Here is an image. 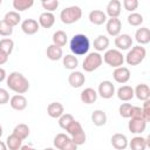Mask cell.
<instances>
[{
	"label": "cell",
	"mask_w": 150,
	"mask_h": 150,
	"mask_svg": "<svg viewBox=\"0 0 150 150\" xmlns=\"http://www.w3.org/2000/svg\"><path fill=\"white\" fill-rule=\"evenodd\" d=\"M6 82H7V87L12 91H14L19 95H22V94L27 93L28 89H29L28 80L25 77V75H22L19 71H13L9 75H7Z\"/></svg>",
	"instance_id": "cell-1"
},
{
	"label": "cell",
	"mask_w": 150,
	"mask_h": 150,
	"mask_svg": "<svg viewBox=\"0 0 150 150\" xmlns=\"http://www.w3.org/2000/svg\"><path fill=\"white\" fill-rule=\"evenodd\" d=\"M69 48L74 55H84L90 48V41L84 34H75L69 42Z\"/></svg>",
	"instance_id": "cell-2"
},
{
	"label": "cell",
	"mask_w": 150,
	"mask_h": 150,
	"mask_svg": "<svg viewBox=\"0 0 150 150\" xmlns=\"http://www.w3.org/2000/svg\"><path fill=\"white\" fill-rule=\"evenodd\" d=\"M66 131L70 135V139H71L77 146L86 143L87 136H86V132H84V130H83V128H82V125H81L80 122H77V121L74 120V121L69 124V127L66 129Z\"/></svg>",
	"instance_id": "cell-3"
},
{
	"label": "cell",
	"mask_w": 150,
	"mask_h": 150,
	"mask_svg": "<svg viewBox=\"0 0 150 150\" xmlns=\"http://www.w3.org/2000/svg\"><path fill=\"white\" fill-rule=\"evenodd\" d=\"M82 16V9L79 6H69L61 11L60 19L66 25H71L79 21Z\"/></svg>",
	"instance_id": "cell-4"
},
{
	"label": "cell",
	"mask_w": 150,
	"mask_h": 150,
	"mask_svg": "<svg viewBox=\"0 0 150 150\" xmlns=\"http://www.w3.org/2000/svg\"><path fill=\"white\" fill-rule=\"evenodd\" d=\"M145 55H146L145 48L138 45V46L132 47L128 52V54L125 55V61L129 66H137L145 59Z\"/></svg>",
	"instance_id": "cell-5"
},
{
	"label": "cell",
	"mask_w": 150,
	"mask_h": 150,
	"mask_svg": "<svg viewBox=\"0 0 150 150\" xmlns=\"http://www.w3.org/2000/svg\"><path fill=\"white\" fill-rule=\"evenodd\" d=\"M102 59H103V61L108 66L114 67V68L122 67L123 66V62H124V56L117 49H108L104 53V55H103Z\"/></svg>",
	"instance_id": "cell-6"
},
{
	"label": "cell",
	"mask_w": 150,
	"mask_h": 150,
	"mask_svg": "<svg viewBox=\"0 0 150 150\" xmlns=\"http://www.w3.org/2000/svg\"><path fill=\"white\" fill-rule=\"evenodd\" d=\"M102 62H103V59H102V55L100 53H90L84 57L83 63H82V68L84 71L91 73V71L96 70L97 68H100Z\"/></svg>",
	"instance_id": "cell-7"
},
{
	"label": "cell",
	"mask_w": 150,
	"mask_h": 150,
	"mask_svg": "<svg viewBox=\"0 0 150 150\" xmlns=\"http://www.w3.org/2000/svg\"><path fill=\"white\" fill-rule=\"evenodd\" d=\"M115 94V86L112 84L111 81H102L98 84V89H97V95H100L102 98H111Z\"/></svg>",
	"instance_id": "cell-8"
},
{
	"label": "cell",
	"mask_w": 150,
	"mask_h": 150,
	"mask_svg": "<svg viewBox=\"0 0 150 150\" xmlns=\"http://www.w3.org/2000/svg\"><path fill=\"white\" fill-rule=\"evenodd\" d=\"M121 28H122V22L118 18H111L109 20H107V23H105V29H107V33L110 35V36H117L120 35L121 33Z\"/></svg>",
	"instance_id": "cell-9"
},
{
	"label": "cell",
	"mask_w": 150,
	"mask_h": 150,
	"mask_svg": "<svg viewBox=\"0 0 150 150\" xmlns=\"http://www.w3.org/2000/svg\"><path fill=\"white\" fill-rule=\"evenodd\" d=\"M115 46L117 47V50H127L132 47V39L129 34H120L115 38Z\"/></svg>",
	"instance_id": "cell-10"
},
{
	"label": "cell",
	"mask_w": 150,
	"mask_h": 150,
	"mask_svg": "<svg viewBox=\"0 0 150 150\" xmlns=\"http://www.w3.org/2000/svg\"><path fill=\"white\" fill-rule=\"evenodd\" d=\"M112 77L117 83L124 84L130 80V70L127 67H118L115 68L112 73Z\"/></svg>",
	"instance_id": "cell-11"
},
{
	"label": "cell",
	"mask_w": 150,
	"mask_h": 150,
	"mask_svg": "<svg viewBox=\"0 0 150 150\" xmlns=\"http://www.w3.org/2000/svg\"><path fill=\"white\" fill-rule=\"evenodd\" d=\"M39 22L35 19H26L21 23V29L27 35H34L35 33L39 32Z\"/></svg>",
	"instance_id": "cell-12"
},
{
	"label": "cell",
	"mask_w": 150,
	"mask_h": 150,
	"mask_svg": "<svg viewBox=\"0 0 150 150\" xmlns=\"http://www.w3.org/2000/svg\"><path fill=\"white\" fill-rule=\"evenodd\" d=\"M128 128L132 134H142L146 128V122L143 118H130Z\"/></svg>",
	"instance_id": "cell-13"
},
{
	"label": "cell",
	"mask_w": 150,
	"mask_h": 150,
	"mask_svg": "<svg viewBox=\"0 0 150 150\" xmlns=\"http://www.w3.org/2000/svg\"><path fill=\"white\" fill-rule=\"evenodd\" d=\"M110 141H111V145L116 150H125L127 146H128V143H129L127 136L123 135V134H120V132L114 134L111 136V139Z\"/></svg>",
	"instance_id": "cell-14"
},
{
	"label": "cell",
	"mask_w": 150,
	"mask_h": 150,
	"mask_svg": "<svg viewBox=\"0 0 150 150\" xmlns=\"http://www.w3.org/2000/svg\"><path fill=\"white\" fill-rule=\"evenodd\" d=\"M9 104L11 107L14 109V110H18V111H21V110H25L27 108V98L23 96V95H14L9 98Z\"/></svg>",
	"instance_id": "cell-15"
},
{
	"label": "cell",
	"mask_w": 150,
	"mask_h": 150,
	"mask_svg": "<svg viewBox=\"0 0 150 150\" xmlns=\"http://www.w3.org/2000/svg\"><path fill=\"white\" fill-rule=\"evenodd\" d=\"M121 9H122L121 1L120 0H111L107 5V8H105L107 13H105V15L110 16V19L111 18H118L120 14H121Z\"/></svg>",
	"instance_id": "cell-16"
},
{
	"label": "cell",
	"mask_w": 150,
	"mask_h": 150,
	"mask_svg": "<svg viewBox=\"0 0 150 150\" xmlns=\"http://www.w3.org/2000/svg\"><path fill=\"white\" fill-rule=\"evenodd\" d=\"M86 82V76L83 75L82 71H71L68 76V83L73 88H80Z\"/></svg>",
	"instance_id": "cell-17"
},
{
	"label": "cell",
	"mask_w": 150,
	"mask_h": 150,
	"mask_svg": "<svg viewBox=\"0 0 150 150\" xmlns=\"http://www.w3.org/2000/svg\"><path fill=\"white\" fill-rule=\"evenodd\" d=\"M47 114L52 118H60L64 114V108L60 102H52L47 107Z\"/></svg>",
	"instance_id": "cell-18"
},
{
	"label": "cell",
	"mask_w": 150,
	"mask_h": 150,
	"mask_svg": "<svg viewBox=\"0 0 150 150\" xmlns=\"http://www.w3.org/2000/svg\"><path fill=\"white\" fill-rule=\"evenodd\" d=\"M128 145L130 146L131 150H145L150 145V142H149V138L136 136V137L131 138V141L128 143Z\"/></svg>",
	"instance_id": "cell-19"
},
{
	"label": "cell",
	"mask_w": 150,
	"mask_h": 150,
	"mask_svg": "<svg viewBox=\"0 0 150 150\" xmlns=\"http://www.w3.org/2000/svg\"><path fill=\"white\" fill-rule=\"evenodd\" d=\"M134 96H136L139 101H146L150 98V88L145 83H139L134 89Z\"/></svg>",
	"instance_id": "cell-20"
},
{
	"label": "cell",
	"mask_w": 150,
	"mask_h": 150,
	"mask_svg": "<svg viewBox=\"0 0 150 150\" xmlns=\"http://www.w3.org/2000/svg\"><path fill=\"white\" fill-rule=\"evenodd\" d=\"M135 40L139 43V46L148 45L150 42V29L148 27L138 28L136 30V33H135Z\"/></svg>",
	"instance_id": "cell-21"
},
{
	"label": "cell",
	"mask_w": 150,
	"mask_h": 150,
	"mask_svg": "<svg viewBox=\"0 0 150 150\" xmlns=\"http://www.w3.org/2000/svg\"><path fill=\"white\" fill-rule=\"evenodd\" d=\"M89 21L96 26H101L107 22V15L101 9H94L89 13Z\"/></svg>",
	"instance_id": "cell-22"
},
{
	"label": "cell",
	"mask_w": 150,
	"mask_h": 150,
	"mask_svg": "<svg viewBox=\"0 0 150 150\" xmlns=\"http://www.w3.org/2000/svg\"><path fill=\"white\" fill-rule=\"evenodd\" d=\"M38 22H39V26L43 28H50L55 23V15L49 12H43L40 14Z\"/></svg>",
	"instance_id": "cell-23"
},
{
	"label": "cell",
	"mask_w": 150,
	"mask_h": 150,
	"mask_svg": "<svg viewBox=\"0 0 150 150\" xmlns=\"http://www.w3.org/2000/svg\"><path fill=\"white\" fill-rule=\"evenodd\" d=\"M46 54H47V57L52 61H57L63 57V52H62V48L61 47H57L55 45H49L47 47V50H46Z\"/></svg>",
	"instance_id": "cell-24"
},
{
	"label": "cell",
	"mask_w": 150,
	"mask_h": 150,
	"mask_svg": "<svg viewBox=\"0 0 150 150\" xmlns=\"http://www.w3.org/2000/svg\"><path fill=\"white\" fill-rule=\"evenodd\" d=\"M118 100L123 101V102H128L134 97V89L130 86H122L117 89L116 93Z\"/></svg>",
	"instance_id": "cell-25"
},
{
	"label": "cell",
	"mask_w": 150,
	"mask_h": 150,
	"mask_svg": "<svg viewBox=\"0 0 150 150\" xmlns=\"http://www.w3.org/2000/svg\"><path fill=\"white\" fill-rule=\"evenodd\" d=\"M80 98L84 104H91L97 100V93L93 88H86L81 91Z\"/></svg>",
	"instance_id": "cell-26"
},
{
	"label": "cell",
	"mask_w": 150,
	"mask_h": 150,
	"mask_svg": "<svg viewBox=\"0 0 150 150\" xmlns=\"http://www.w3.org/2000/svg\"><path fill=\"white\" fill-rule=\"evenodd\" d=\"M91 122L94 123V125L96 127H102L107 123V114L103 110H94V112L91 114Z\"/></svg>",
	"instance_id": "cell-27"
},
{
	"label": "cell",
	"mask_w": 150,
	"mask_h": 150,
	"mask_svg": "<svg viewBox=\"0 0 150 150\" xmlns=\"http://www.w3.org/2000/svg\"><path fill=\"white\" fill-rule=\"evenodd\" d=\"M6 145H7V149L9 150H20V148L22 146V139L19 138L16 135L12 134L7 137Z\"/></svg>",
	"instance_id": "cell-28"
},
{
	"label": "cell",
	"mask_w": 150,
	"mask_h": 150,
	"mask_svg": "<svg viewBox=\"0 0 150 150\" xmlns=\"http://www.w3.org/2000/svg\"><path fill=\"white\" fill-rule=\"evenodd\" d=\"M109 39L105 35H98L95 40H94V48L97 52H103L109 47Z\"/></svg>",
	"instance_id": "cell-29"
},
{
	"label": "cell",
	"mask_w": 150,
	"mask_h": 150,
	"mask_svg": "<svg viewBox=\"0 0 150 150\" xmlns=\"http://www.w3.org/2000/svg\"><path fill=\"white\" fill-rule=\"evenodd\" d=\"M13 134L16 135L19 138H21L23 141L29 136V127L25 123H19L18 125H15V128L13 130Z\"/></svg>",
	"instance_id": "cell-30"
},
{
	"label": "cell",
	"mask_w": 150,
	"mask_h": 150,
	"mask_svg": "<svg viewBox=\"0 0 150 150\" xmlns=\"http://www.w3.org/2000/svg\"><path fill=\"white\" fill-rule=\"evenodd\" d=\"M4 20H5L9 26L15 27V26L19 25V22H20V20H21V16H20V14H19L16 11H11V12H7V13H6Z\"/></svg>",
	"instance_id": "cell-31"
},
{
	"label": "cell",
	"mask_w": 150,
	"mask_h": 150,
	"mask_svg": "<svg viewBox=\"0 0 150 150\" xmlns=\"http://www.w3.org/2000/svg\"><path fill=\"white\" fill-rule=\"evenodd\" d=\"M52 39H53V45H55L57 47H61V48L63 46H66V43H67V34L63 30H56L53 34Z\"/></svg>",
	"instance_id": "cell-32"
},
{
	"label": "cell",
	"mask_w": 150,
	"mask_h": 150,
	"mask_svg": "<svg viewBox=\"0 0 150 150\" xmlns=\"http://www.w3.org/2000/svg\"><path fill=\"white\" fill-rule=\"evenodd\" d=\"M62 62H63V66L66 69H69V70H74L77 66H79V60L75 55H71V54H68L66 56L62 57Z\"/></svg>",
	"instance_id": "cell-33"
},
{
	"label": "cell",
	"mask_w": 150,
	"mask_h": 150,
	"mask_svg": "<svg viewBox=\"0 0 150 150\" xmlns=\"http://www.w3.org/2000/svg\"><path fill=\"white\" fill-rule=\"evenodd\" d=\"M34 5V0H14L13 7L16 9V12H23L26 9H29Z\"/></svg>",
	"instance_id": "cell-34"
},
{
	"label": "cell",
	"mask_w": 150,
	"mask_h": 150,
	"mask_svg": "<svg viewBox=\"0 0 150 150\" xmlns=\"http://www.w3.org/2000/svg\"><path fill=\"white\" fill-rule=\"evenodd\" d=\"M13 48H14V41L9 38H5V39H1L0 40V50L6 53L8 56L12 54L13 52Z\"/></svg>",
	"instance_id": "cell-35"
},
{
	"label": "cell",
	"mask_w": 150,
	"mask_h": 150,
	"mask_svg": "<svg viewBox=\"0 0 150 150\" xmlns=\"http://www.w3.org/2000/svg\"><path fill=\"white\" fill-rule=\"evenodd\" d=\"M128 23L134 27H138L143 23V15L139 13H131L128 15Z\"/></svg>",
	"instance_id": "cell-36"
},
{
	"label": "cell",
	"mask_w": 150,
	"mask_h": 150,
	"mask_svg": "<svg viewBox=\"0 0 150 150\" xmlns=\"http://www.w3.org/2000/svg\"><path fill=\"white\" fill-rule=\"evenodd\" d=\"M69 138H70V137L67 136L66 134H62V132L57 134V135L54 137V146H55L57 150H61L62 146L67 143V141H68Z\"/></svg>",
	"instance_id": "cell-37"
},
{
	"label": "cell",
	"mask_w": 150,
	"mask_h": 150,
	"mask_svg": "<svg viewBox=\"0 0 150 150\" xmlns=\"http://www.w3.org/2000/svg\"><path fill=\"white\" fill-rule=\"evenodd\" d=\"M75 118H74V116L71 115V114H63L60 118H59V125L62 128V129H67L68 127H69V124L74 121Z\"/></svg>",
	"instance_id": "cell-38"
},
{
	"label": "cell",
	"mask_w": 150,
	"mask_h": 150,
	"mask_svg": "<svg viewBox=\"0 0 150 150\" xmlns=\"http://www.w3.org/2000/svg\"><path fill=\"white\" fill-rule=\"evenodd\" d=\"M131 109H132V105L130 103H122L118 108V112L123 118H130Z\"/></svg>",
	"instance_id": "cell-39"
},
{
	"label": "cell",
	"mask_w": 150,
	"mask_h": 150,
	"mask_svg": "<svg viewBox=\"0 0 150 150\" xmlns=\"http://www.w3.org/2000/svg\"><path fill=\"white\" fill-rule=\"evenodd\" d=\"M43 9H46V12L52 13L53 11H55L59 7V1L57 0H43L41 2Z\"/></svg>",
	"instance_id": "cell-40"
},
{
	"label": "cell",
	"mask_w": 150,
	"mask_h": 150,
	"mask_svg": "<svg viewBox=\"0 0 150 150\" xmlns=\"http://www.w3.org/2000/svg\"><path fill=\"white\" fill-rule=\"evenodd\" d=\"M13 33V27L9 26L5 20H0V35L1 36H11Z\"/></svg>",
	"instance_id": "cell-41"
},
{
	"label": "cell",
	"mask_w": 150,
	"mask_h": 150,
	"mask_svg": "<svg viewBox=\"0 0 150 150\" xmlns=\"http://www.w3.org/2000/svg\"><path fill=\"white\" fill-rule=\"evenodd\" d=\"M142 115H143V120L148 123L150 121V100L144 101L142 107Z\"/></svg>",
	"instance_id": "cell-42"
},
{
	"label": "cell",
	"mask_w": 150,
	"mask_h": 150,
	"mask_svg": "<svg viewBox=\"0 0 150 150\" xmlns=\"http://www.w3.org/2000/svg\"><path fill=\"white\" fill-rule=\"evenodd\" d=\"M122 4H123L124 9L129 11V12H134L138 7V1L137 0H123Z\"/></svg>",
	"instance_id": "cell-43"
},
{
	"label": "cell",
	"mask_w": 150,
	"mask_h": 150,
	"mask_svg": "<svg viewBox=\"0 0 150 150\" xmlns=\"http://www.w3.org/2000/svg\"><path fill=\"white\" fill-rule=\"evenodd\" d=\"M9 102V94L6 89L0 88V104H6Z\"/></svg>",
	"instance_id": "cell-44"
},
{
	"label": "cell",
	"mask_w": 150,
	"mask_h": 150,
	"mask_svg": "<svg viewBox=\"0 0 150 150\" xmlns=\"http://www.w3.org/2000/svg\"><path fill=\"white\" fill-rule=\"evenodd\" d=\"M130 118H143V115H142V108H141V107L132 105Z\"/></svg>",
	"instance_id": "cell-45"
},
{
	"label": "cell",
	"mask_w": 150,
	"mask_h": 150,
	"mask_svg": "<svg viewBox=\"0 0 150 150\" xmlns=\"http://www.w3.org/2000/svg\"><path fill=\"white\" fill-rule=\"evenodd\" d=\"M61 150H77V145L69 138L68 141H67V143L62 146V149Z\"/></svg>",
	"instance_id": "cell-46"
},
{
	"label": "cell",
	"mask_w": 150,
	"mask_h": 150,
	"mask_svg": "<svg viewBox=\"0 0 150 150\" xmlns=\"http://www.w3.org/2000/svg\"><path fill=\"white\" fill-rule=\"evenodd\" d=\"M7 61H8V55L6 53H4V52L0 50V66L1 64H5Z\"/></svg>",
	"instance_id": "cell-47"
},
{
	"label": "cell",
	"mask_w": 150,
	"mask_h": 150,
	"mask_svg": "<svg viewBox=\"0 0 150 150\" xmlns=\"http://www.w3.org/2000/svg\"><path fill=\"white\" fill-rule=\"evenodd\" d=\"M5 79H7V75H6V70L4 68H0V82H2Z\"/></svg>",
	"instance_id": "cell-48"
},
{
	"label": "cell",
	"mask_w": 150,
	"mask_h": 150,
	"mask_svg": "<svg viewBox=\"0 0 150 150\" xmlns=\"http://www.w3.org/2000/svg\"><path fill=\"white\" fill-rule=\"evenodd\" d=\"M20 150H36V149H34V148L30 146V145H22V146L20 148Z\"/></svg>",
	"instance_id": "cell-49"
},
{
	"label": "cell",
	"mask_w": 150,
	"mask_h": 150,
	"mask_svg": "<svg viewBox=\"0 0 150 150\" xmlns=\"http://www.w3.org/2000/svg\"><path fill=\"white\" fill-rule=\"evenodd\" d=\"M0 150H8V149H7L6 143H5V142H2V141H0Z\"/></svg>",
	"instance_id": "cell-50"
},
{
	"label": "cell",
	"mask_w": 150,
	"mask_h": 150,
	"mask_svg": "<svg viewBox=\"0 0 150 150\" xmlns=\"http://www.w3.org/2000/svg\"><path fill=\"white\" fill-rule=\"evenodd\" d=\"M2 127H1V124H0V138H1V136H2Z\"/></svg>",
	"instance_id": "cell-51"
},
{
	"label": "cell",
	"mask_w": 150,
	"mask_h": 150,
	"mask_svg": "<svg viewBox=\"0 0 150 150\" xmlns=\"http://www.w3.org/2000/svg\"><path fill=\"white\" fill-rule=\"evenodd\" d=\"M43 150H55L54 148H46V149H43Z\"/></svg>",
	"instance_id": "cell-52"
}]
</instances>
